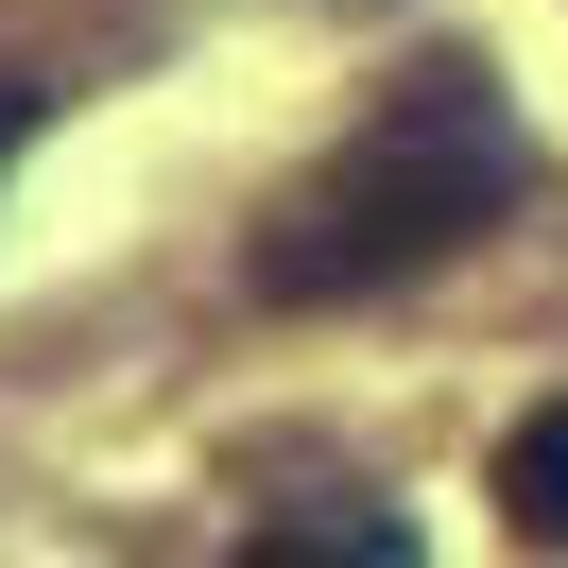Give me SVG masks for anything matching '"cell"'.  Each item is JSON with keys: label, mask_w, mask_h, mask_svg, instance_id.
Returning <instances> with one entry per match:
<instances>
[{"label": "cell", "mask_w": 568, "mask_h": 568, "mask_svg": "<svg viewBox=\"0 0 568 568\" xmlns=\"http://www.w3.org/2000/svg\"><path fill=\"white\" fill-rule=\"evenodd\" d=\"M327 551H362V568H414V517H276V534H242V568H327Z\"/></svg>", "instance_id": "obj_3"}, {"label": "cell", "mask_w": 568, "mask_h": 568, "mask_svg": "<svg viewBox=\"0 0 568 568\" xmlns=\"http://www.w3.org/2000/svg\"><path fill=\"white\" fill-rule=\"evenodd\" d=\"M517 190H534L517 104H499L465 52H430V70L379 87V121H362L311 190H276V224H258V293H276V311L396 293V276H430V258H465Z\"/></svg>", "instance_id": "obj_1"}, {"label": "cell", "mask_w": 568, "mask_h": 568, "mask_svg": "<svg viewBox=\"0 0 568 568\" xmlns=\"http://www.w3.org/2000/svg\"><path fill=\"white\" fill-rule=\"evenodd\" d=\"M18 139H36V70H0V155H18Z\"/></svg>", "instance_id": "obj_4"}, {"label": "cell", "mask_w": 568, "mask_h": 568, "mask_svg": "<svg viewBox=\"0 0 568 568\" xmlns=\"http://www.w3.org/2000/svg\"><path fill=\"white\" fill-rule=\"evenodd\" d=\"M499 517H517L534 551H568V396L517 414V448H499Z\"/></svg>", "instance_id": "obj_2"}]
</instances>
